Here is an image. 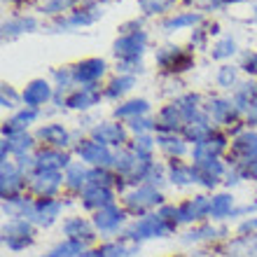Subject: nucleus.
Returning a JSON list of instances; mask_svg holds the SVG:
<instances>
[{
    "instance_id": "10",
    "label": "nucleus",
    "mask_w": 257,
    "mask_h": 257,
    "mask_svg": "<svg viewBox=\"0 0 257 257\" xmlns=\"http://www.w3.org/2000/svg\"><path fill=\"white\" fill-rule=\"evenodd\" d=\"M257 159V128H245L241 136L231 138L229 152L224 155L227 166H236L243 162H255Z\"/></svg>"
},
{
    "instance_id": "29",
    "label": "nucleus",
    "mask_w": 257,
    "mask_h": 257,
    "mask_svg": "<svg viewBox=\"0 0 257 257\" xmlns=\"http://www.w3.org/2000/svg\"><path fill=\"white\" fill-rule=\"evenodd\" d=\"M166 178H169V185H173V187L196 185L194 166H192V162H183V159H166Z\"/></svg>"
},
{
    "instance_id": "32",
    "label": "nucleus",
    "mask_w": 257,
    "mask_h": 257,
    "mask_svg": "<svg viewBox=\"0 0 257 257\" xmlns=\"http://www.w3.org/2000/svg\"><path fill=\"white\" fill-rule=\"evenodd\" d=\"M236 208V199L231 192H215L210 194V215L208 220L210 222H222V220H229L231 213Z\"/></svg>"
},
{
    "instance_id": "1",
    "label": "nucleus",
    "mask_w": 257,
    "mask_h": 257,
    "mask_svg": "<svg viewBox=\"0 0 257 257\" xmlns=\"http://www.w3.org/2000/svg\"><path fill=\"white\" fill-rule=\"evenodd\" d=\"M119 203H122V208L126 210L128 215L136 220V217L150 215V213L159 210L166 203V196H164L162 190H157L152 185H136V187L126 190L119 196Z\"/></svg>"
},
{
    "instance_id": "18",
    "label": "nucleus",
    "mask_w": 257,
    "mask_h": 257,
    "mask_svg": "<svg viewBox=\"0 0 257 257\" xmlns=\"http://www.w3.org/2000/svg\"><path fill=\"white\" fill-rule=\"evenodd\" d=\"M35 138H38V143H40V145L56 148V150H70L75 143H77L73 138V134H70V131H68L63 124H59V122L42 124V126H38Z\"/></svg>"
},
{
    "instance_id": "52",
    "label": "nucleus",
    "mask_w": 257,
    "mask_h": 257,
    "mask_svg": "<svg viewBox=\"0 0 257 257\" xmlns=\"http://www.w3.org/2000/svg\"><path fill=\"white\" fill-rule=\"evenodd\" d=\"M255 231H257V215L255 217H245L243 222L238 224V234H243V236L255 234Z\"/></svg>"
},
{
    "instance_id": "49",
    "label": "nucleus",
    "mask_w": 257,
    "mask_h": 257,
    "mask_svg": "<svg viewBox=\"0 0 257 257\" xmlns=\"http://www.w3.org/2000/svg\"><path fill=\"white\" fill-rule=\"evenodd\" d=\"M231 169H236L241 173L243 180H250V183H257V159L255 162H243V164H236V166H231Z\"/></svg>"
},
{
    "instance_id": "46",
    "label": "nucleus",
    "mask_w": 257,
    "mask_h": 257,
    "mask_svg": "<svg viewBox=\"0 0 257 257\" xmlns=\"http://www.w3.org/2000/svg\"><path fill=\"white\" fill-rule=\"evenodd\" d=\"M217 84L222 89H236L238 87V68L234 66H220L217 68V75H215Z\"/></svg>"
},
{
    "instance_id": "36",
    "label": "nucleus",
    "mask_w": 257,
    "mask_h": 257,
    "mask_svg": "<svg viewBox=\"0 0 257 257\" xmlns=\"http://www.w3.org/2000/svg\"><path fill=\"white\" fill-rule=\"evenodd\" d=\"M89 250L87 243L82 241H73V238H63L56 245H52L42 257H84V252Z\"/></svg>"
},
{
    "instance_id": "37",
    "label": "nucleus",
    "mask_w": 257,
    "mask_h": 257,
    "mask_svg": "<svg viewBox=\"0 0 257 257\" xmlns=\"http://www.w3.org/2000/svg\"><path fill=\"white\" fill-rule=\"evenodd\" d=\"M138 159H155L157 152V136L148 134V136H131V141L126 145Z\"/></svg>"
},
{
    "instance_id": "35",
    "label": "nucleus",
    "mask_w": 257,
    "mask_h": 257,
    "mask_svg": "<svg viewBox=\"0 0 257 257\" xmlns=\"http://www.w3.org/2000/svg\"><path fill=\"white\" fill-rule=\"evenodd\" d=\"M201 21H203L201 12H180V14L169 17V19H164L162 31L164 33H173V31H183V28H190V26H199Z\"/></svg>"
},
{
    "instance_id": "51",
    "label": "nucleus",
    "mask_w": 257,
    "mask_h": 257,
    "mask_svg": "<svg viewBox=\"0 0 257 257\" xmlns=\"http://www.w3.org/2000/svg\"><path fill=\"white\" fill-rule=\"evenodd\" d=\"M241 68H243L248 75H257V54L255 52H245L243 59H241Z\"/></svg>"
},
{
    "instance_id": "4",
    "label": "nucleus",
    "mask_w": 257,
    "mask_h": 257,
    "mask_svg": "<svg viewBox=\"0 0 257 257\" xmlns=\"http://www.w3.org/2000/svg\"><path fill=\"white\" fill-rule=\"evenodd\" d=\"M38 227L28 220H7L3 224V245L10 252H24L35 243Z\"/></svg>"
},
{
    "instance_id": "42",
    "label": "nucleus",
    "mask_w": 257,
    "mask_h": 257,
    "mask_svg": "<svg viewBox=\"0 0 257 257\" xmlns=\"http://www.w3.org/2000/svg\"><path fill=\"white\" fill-rule=\"evenodd\" d=\"M222 234V229H217L215 222H201V224H194L187 234H185V243H199V241H213Z\"/></svg>"
},
{
    "instance_id": "24",
    "label": "nucleus",
    "mask_w": 257,
    "mask_h": 257,
    "mask_svg": "<svg viewBox=\"0 0 257 257\" xmlns=\"http://www.w3.org/2000/svg\"><path fill=\"white\" fill-rule=\"evenodd\" d=\"M21 98H24L26 108L40 110L45 103L54 101V87L47 80H31L21 91Z\"/></svg>"
},
{
    "instance_id": "31",
    "label": "nucleus",
    "mask_w": 257,
    "mask_h": 257,
    "mask_svg": "<svg viewBox=\"0 0 257 257\" xmlns=\"http://www.w3.org/2000/svg\"><path fill=\"white\" fill-rule=\"evenodd\" d=\"M89 166L82 162H73L63 171V178H66V192L73 196H80L82 192L89 187Z\"/></svg>"
},
{
    "instance_id": "43",
    "label": "nucleus",
    "mask_w": 257,
    "mask_h": 257,
    "mask_svg": "<svg viewBox=\"0 0 257 257\" xmlns=\"http://www.w3.org/2000/svg\"><path fill=\"white\" fill-rule=\"evenodd\" d=\"M236 52H238L236 40H234L231 35H222V38H220V40L213 45V49H210V56H213L215 61H224V59L234 56Z\"/></svg>"
},
{
    "instance_id": "14",
    "label": "nucleus",
    "mask_w": 257,
    "mask_h": 257,
    "mask_svg": "<svg viewBox=\"0 0 257 257\" xmlns=\"http://www.w3.org/2000/svg\"><path fill=\"white\" fill-rule=\"evenodd\" d=\"M145 45H148V33L145 31H131V33L119 35L112 42V54L119 61H141Z\"/></svg>"
},
{
    "instance_id": "19",
    "label": "nucleus",
    "mask_w": 257,
    "mask_h": 257,
    "mask_svg": "<svg viewBox=\"0 0 257 257\" xmlns=\"http://www.w3.org/2000/svg\"><path fill=\"white\" fill-rule=\"evenodd\" d=\"M77 201H80V206L84 210L96 213V210L119 203V194H117V190H110V187H96V185H89L87 190L77 196Z\"/></svg>"
},
{
    "instance_id": "48",
    "label": "nucleus",
    "mask_w": 257,
    "mask_h": 257,
    "mask_svg": "<svg viewBox=\"0 0 257 257\" xmlns=\"http://www.w3.org/2000/svg\"><path fill=\"white\" fill-rule=\"evenodd\" d=\"M19 103H24L21 94H17L10 84H3V89H0V105H3L5 110H14V112H17Z\"/></svg>"
},
{
    "instance_id": "28",
    "label": "nucleus",
    "mask_w": 257,
    "mask_h": 257,
    "mask_svg": "<svg viewBox=\"0 0 257 257\" xmlns=\"http://www.w3.org/2000/svg\"><path fill=\"white\" fill-rule=\"evenodd\" d=\"M103 98V91L98 84H87V87L73 89V94L66 98V108L70 110H89L98 105Z\"/></svg>"
},
{
    "instance_id": "33",
    "label": "nucleus",
    "mask_w": 257,
    "mask_h": 257,
    "mask_svg": "<svg viewBox=\"0 0 257 257\" xmlns=\"http://www.w3.org/2000/svg\"><path fill=\"white\" fill-rule=\"evenodd\" d=\"M115 119L119 122H128V119H136V117L150 115V101L145 98H131V101H124L115 108Z\"/></svg>"
},
{
    "instance_id": "27",
    "label": "nucleus",
    "mask_w": 257,
    "mask_h": 257,
    "mask_svg": "<svg viewBox=\"0 0 257 257\" xmlns=\"http://www.w3.org/2000/svg\"><path fill=\"white\" fill-rule=\"evenodd\" d=\"M157 136V150L166 159H183L192 152L190 143L185 141L180 134H155Z\"/></svg>"
},
{
    "instance_id": "17",
    "label": "nucleus",
    "mask_w": 257,
    "mask_h": 257,
    "mask_svg": "<svg viewBox=\"0 0 257 257\" xmlns=\"http://www.w3.org/2000/svg\"><path fill=\"white\" fill-rule=\"evenodd\" d=\"M141 252V243H134L124 236L110 238V241H103L98 245H91L84 257H136Z\"/></svg>"
},
{
    "instance_id": "12",
    "label": "nucleus",
    "mask_w": 257,
    "mask_h": 257,
    "mask_svg": "<svg viewBox=\"0 0 257 257\" xmlns=\"http://www.w3.org/2000/svg\"><path fill=\"white\" fill-rule=\"evenodd\" d=\"M89 138L103 143L112 150H122L128 145L131 141V134H128L126 124L122 122H98L96 126L89 128Z\"/></svg>"
},
{
    "instance_id": "20",
    "label": "nucleus",
    "mask_w": 257,
    "mask_h": 257,
    "mask_svg": "<svg viewBox=\"0 0 257 257\" xmlns=\"http://www.w3.org/2000/svg\"><path fill=\"white\" fill-rule=\"evenodd\" d=\"M33 155H35V164H38L35 169L42 171H66L75 162L70 150H56V148H47V145H40Z\"/></svg>"
},
{
    "instance_id": "53",
    "label": "nucleus",
    "mask_w": 257,
    "mask_h": 257,
    "mask_svg": "<svg viewBox=\"0 0 257 257\" xmlns=\"http://www.w3.org/2000/svg\"><path fill=\"white\" fill-rule=\"evenodd\" d=\"M238 183H243V178H241V173H238L236 169H231V166H229V171H227V176H224L222 185H224V187H236Z\"/></svg>"
},
{
    "instance_id": "9",
    "label": "nucleus",
    "mask_w": 257,
    "mask_h": 257,
    "mask_svg": "<svg viewBox=\"0 0 257 257\" xmlns=\"http://www.w3.org/2000/svg\"><path fill=\"white\" fill-rule=\"evenodd\" d=\"M192 166H194L196 185L203 192H210V190H215L217 185H222L224 176L229 171L224 159H199V162H192Z\"/></svg>"
},
{
    "instance_id": "6",
    "label": "nucleus",
    "mask_w": 257,
    "mask_h": 257,
    "mask_svg": "<svg viewBox=\"0 0 257 257\" xmlns=\"http://www.w3.org/2000/svg\"><path fill=\"white\" fill-rule=\"evenodd\" d=\"M68 206H70V201H66L63 196H49V199H38L35 196L28 222H33L38 229H49L52 224L59 222V217L63 215V210Z\"/></svg>"
},
{
    "instance_id": "26",
    "label": "nucleus",
    "mask_w": 257,
    "mask_h": 257,
    "mask_svg": "<svg viewBox=\"0 0 257 257\" xmlns=\"http://www.w3.org/2000/svg\"><path fill=\"white\" fill-rule=\"evenodd\" d=\"M38 117H40V110L26 108V105L19 108L10 119L3 122V138H12V136H17V134L28 131V126H33V124L38 122Z\"/></svg>"
},
{
    "instance_id": "55",
    "label": "nucleus",
    "mask_w": 257,
    "mask_h": 257,
    "mask_svg": "<svg viewBox=\"0 0 257 257\" xmlns=\"http://www.w3.org/2000/svg\"><path fill=\"white\" fill-rule=\"evenodd\" d=\"M243 122H245V126L248 128H257V101L248 108V112L243 115Z\"/></svg>"
},
{
    "instance_id": "11",
    "label": "nucleus",
    "mask_w": 257,
    "mask_h": 257,
    "mask_svg": "<svg viewBox=\"0 0 257 257\" xmlns=\"http://www.w3.org/2000/svg\"><path fill=\"white\" fill-rule=\"evenodd\" d=\"M208 215H210V194H206V192L187 196V199L178 203V220H180V224L208 222Z\"/></svg>"
},
{
    "instance_id": "7",
    "label": "nucleus",
    "mask_w": 257,
    "mask_h": 257,
    "mask_svg": "<svg viewBox=\"0 0 257 257\" xmlns=\"http://www.w3.org/2000/svg\"><path fill=\"white\" fill-rule=\"evenodd\" d=\"M61 190H66V178L63 171H42L35 169L28 176V194L38 199H49V196H61Z\"/></svg>"
},
{
    "instance_id": "45",
    "label": "nucleus",
    "mask_w": 257,
    "mask_h": 257,
    "mask_svg": "<svg viewBox=\"0 0 257 257\" xmlns=\"http://www.w3.org/2000/svg\"><path fill=\"white\" fill-rule=\"evenodd\" d=\"M126 128L131 136H148V134H155V117L150 115H143V117H136V119H128Z\"/></svg>"
},
{
    "instance_id": "16",
    "label": "nucleus",
    "mask_w": 257,
    "mask_h": 257,
    "mask_svg": "<svg viewBox=\"0 0 257 257\" xmlns=\"http://www.w3.org/2000/svg\"><path fill=\"white\" fill-rule=\"evenodd\" d=\"M61 231H63V238H73V241H82L87 243L89 248L96 243L98 238V231H96L91 217H82V215H68L63 217L61 222Z\"/></svg>"
},
{
    "instance_id": "47",
    "label": "nucleus",
    "mask_w": 257,
    "mask_h": 257,
    "mask_svg": "<svg viewBox=\"0 0 257 257\" xmlns=\"http://www.w3.org/2000/svg\"><path fill=\"white\" fill-rule=\"evenodd\" d=\"M80 0H47L45 5L40 7L42 14H47V17H56V14L61 12H68V10H73Z\"/></svg>"
},
{
    "instance_id": "44",
    "label": "nucleus",
    "mask_w": 257,
    "mask_h": 257,
    "mask_svg": "<svg viewBox=\"0 0 257 257\" xmlns=\"http://www.w3.org/2000/svg\"><path fill=\"white\" fill-rule=\"evenodd\" d=\"M176 5V0H138V7L145 17H155V14H166L171 7Z\"/></svg>"
},
{
    "instance_id": "22",
    "label": "nucleus",
    "mask_w": 257,
    "mask_h": 257,
    "mask_svg": "<svg viewBox=\"0 0 257 257\" xmlns=\"http://www.w3.org/2000/svg\"><path fill=\"white\" fill-rule=\"evenodd\" d=\"M157 63L164 68V70H169V73H183V70H190L192 66H194V59H192V54H187V52H183L180 47H164L157 52Z\"/></svg>"
},
{
    "instance_id": "3",
    "label": "nucleus",
    "mask_w": 257,
    "mask_h": 257,
    "mask_svg": "<svg viewBox=\"0 0 257 257\" xmlns=\"http://www.w3.org/2000/svg\"><path fill=\"white\" fill-rule=\"evenodd\" d=\"M117 150L94 141V138H82L73 145V157L77 162L87 164L89 169H112L115 166Z\"/></svg>"
},
{
    "instance_id": "30",
    "label": "nucleus",
    "mask_w": 257,
    "mask_h": 257,
    "mask_svg": "<svg viewBox=\"0 0 257 257\" xmlns=\"http://www.w3.org/2000/svg\"><path fill=\"white\" fill-rule=\"evenodd\" d=\"M213 131H215V124L210 122V117L203 112V115H199L196 119H192V122L185 124L183 131H180V136H183L185 141H187L192 148H194V145H199V143L206 141V138H208Z\"/></svg>"
},
{
    "instance_id": "5",
    "label": "nucleus",
    "mask_w": 257,
    "mask_h": 257,
    "mask_svg": "<svg viewBox=\"0 0 257 257\" xmlns=\"http://www.w3.org/2000/svg\"><path fill=\"white\" fill-rule=\"evenodd\" d=\"M24 194H28V173H24L14 159L0 162V199L10 201Z\"/></svg>"
},
{
    "instance_id": "2",
    "label": "nucleus",
    "mask_w": 257,
    "mask_h": 257,
    "mask_svg": "<svg viewBox=\"0 0 257 257\" xmlns=\"http://www.w3.org/2000/svg\"><path fill=\"white\" fill-rule=\"evenodd\" d=\"M178 231V224H171L169 220H164L159 213H150V215L136 217L126 224V229L122 231V236L134 241V243H143V241H152V238H166L173 236Z\"/></svg>"
},
{
    "instance_id": "39",
    "label": "nucleus",
    "mask_w": 257,
    "mask_h": 257,
    "mask_svg": "<svg viewBox=\"0 0 257 257\" xmlns=\"http://www.w3.org/2000/svg\"><path fill=\"white\" fill-rule=\"evenodd\" d=\"M176 103H178V108H180V112H183V117H185V124L206 112L203 105H201V96L199 94H183V96H178L176 98Z\"/></svg>"
},
{
    "instance_id": "15",
    "label": "nucleus",
    "mask_w": 257,
    "mask_h": 257,
    "mask_svg": "<svg viewBox=\"0 0 257 257\" xmlns=\"http://www.w3.org/2000/svg\"><path fill=\"white\" fill-rule=\"evenodd\" d=\"M229 145H231L229 136L224 134V131H220V128H215L206 141L192 148L190 159L192 162H199V159H222L229 152Z\"/></svg>"
},
{
    "instance_id": "23",
    "label": "nucleus",
    "mask_w": 257,
    "mask_h": 257,
    "mask_svg": "<svg viewBox=\"0 0 257 257\" xmlns=\"http://www.w3.org/2000/svg\"><path fill=\"white\" fill-rule=\"evenodd\" d=\"M70 68H73L75 84L87 87V84H98V80L108 70V63L103 61V59H84V61H77Z\"/></svg>"
},
{
    "instance_id": "56",
    "label": "nucleus",
    "mask_w": 257,
    "mask_h": 257,
    "mask_svg": "<svg viewBox=\"0 0 257 257\" xmlns=\"http://www.w3.org/2000/svg\"><path fill=\"white\" fill-rule=\"evenodd\" d=\"M206 35H208V31H194L192 33V47H203L206 45Z\"/></svg>"
},
{
    "instance_id": "57",
    "label": "nucleus",
    "mask_w": 257,
    "mask_h": 257,
    "mask_svg": "<svg viewBox=\"0 0 257 257\" xmlns=\"http://www.w3.org/2000/svg\"><path fill=\"white\" fill-rule=\"evenodd\" d=\"M231 3H243V0H224V5H231Z\"/></svg>"
},
{
    "instance_id": "21",
    "label": "nucleus",
    "mask_w": 257,
    "mask_h": 257,
    "mask_svg": "<svg viewBox=\"0 0 257 257\" xmlns=\"http://www.w3.org/2000/svg\"><path fill=\"white\" fill-rule=\"evenodd\" d=\"M185 126V117L176 101L166 103L155 115V134H180Z\"/></svg>"
},
{
    "instance_id": "50",
    "label": "nucleus",
    "mask_w": 257,
    "mask_h": 257,
    "mask_svg": "<svg viewBox=\"0 0 257 257\" xmlns=\"http://www.w3.org/2000/svg\"><path fill=\"white\" fill-rule=\"evenodd\" d=\"M117 70H119V75H134L141 73L143 70V63L141 61H119L117 63Z\"/></svg>"
},
{
    "instance_id": "38",
    "label": "nucleus",
    "mask_w": 257,
    "mask_h": 257,
    "mask_svg": "<svg viewBox=\"0 0 257 257\" xmlns=\"http://www.w3.org/2000/svg\"><path fill=\"white\" fill-rule=\"evenodd\" d=\"M134 84H136L134 75H117V77H112V80L108 82V87L103 89V96L110 98V101H117V98L126 96L128 91L134 89Z\"/></svg>"
},
{
    "instance_id": "8",
    "label": "nucleus",
    "mask_w": 257,
    "mask_h": 257,
    "mask_svg": "<svg viewBox=\"0 0 257 257\" xmlns=\"http://www.w3.org/2000/svg\"><path fill=\"white\" fill-rule=\"evenodd\" d=\"M128 217L131 215L122 208V203H115V206L91 213V222H94L98 236H115V234H122L126 229Z\"/></svg>"
},
{
    "instance_id": "34",
    "label": "nucleus",
    "mask_w": 257,
    "mask_h": 257,
    "mask_svg": "<svg viewBox=\"0 0 257 257\" xmlns=\"http://www.w3.org/2000/svg\"><path fill=\"white\" fill-rule=\"evenodd\" d=\"M5 141L10 143L12 159H17V157H24V155H33L35 150L40 148V143H38L35 134H28V131H24V134H17V136H12V138H5Z\"/></svg>"
},
{
    "instance_id": "41",
    "label": "nucleus",
    "mask_w": 257,
    "mask_h": 257,
    "mask_svg": "<svg viewBox=\"0 0 257 257\" xmlns=\"http://www.w3.org/2000/svg\"><path fill=\"white\" fill-rule=\"evenodd\" d=\"M231 98L236 103V108L241 110V115H245L248 108L257 101V84L255 82H241V84L234 89V96H231Z\"/></svg>"
},
{
    "instance_id": "25",
    "label": "nucleus",
    "mask_w": 257,
    "mask_h": 257,
    "mask_svg": "<svg viewBox=\"0 0 257 257\" xmlns=\"http://www.w3.org/2000/svg\"><path fill=\"white\" fill-rule=\"evenodd\" d=\"M103 17V10L98 3H84L82 7H75L70 17L56 21V28H70V26H91Z\"/></svg>"
},
{
    "instance_id": "40",
    "label": "nucleus",
    "mask_w": 257,
    "mask_h": 257,
    "mask_svg": "<svg viewBox=\"0 0 257 257\" xmlns=\"http://www.w3.org/2000/svg\"><path fill=\"white\" fill-rule=\"evenodd\" d=\"M38 28V21L33 17H12L3 24V38H17L21 33H31Z\"/></svg>"
},
{
    "instance_id": "54",
    "label": "nucleus",
    "mask_w": 257,
    "mask_h": 257,
    "mask_svg": "<svg viewBox=\"0 0 257 257\" xmlns=\"http://www.w3.org/2000/svg\"><path fill=\"white\" fill-rule=\"evenodd\" d=\"M187 3H194V7L199 10H217L224 5V0H187Z\"/></svg>"
},
{
    "instance_id": "13",
    "label": "nucleus",
    "mask_w": 257,
    "mask_h": 257,
    "mask_svg": "<svg viewBox=\"0 0 257 257\" xmlns=\"http://www.w3.org/2000/svg\"><path fill=\"white\" fill-rule=\"evenodd\" d=\"M203 110H206V115L210 117V122L215 124V126H227L231 128L234 124L241 122V110L236 108V103H234V98H222V96H215V98H210L206 105H203Z\"/></svg>"
}]
</instances>
